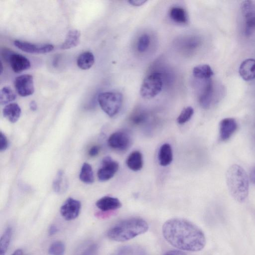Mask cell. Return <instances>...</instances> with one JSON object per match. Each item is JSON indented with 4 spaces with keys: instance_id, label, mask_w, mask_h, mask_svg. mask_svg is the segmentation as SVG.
<instances>
[{
    "instance_id": "27",
    "label": "cell",
    "mask_w": 255,
    "mask_h": 255,
    "mask_svg": "<svg viewBox=\"0 0 255 255\" xmlns=\"http://www.w3.org/2000/svg\"><path fill=\"white\" fill-rule=\"evenodd\" d=\"M11 236V228L7 227L4 231L0 240V255H5L10 244Z\"/></svg>"
},
{
    "instance_id": "28",
    "label": "cell",
    "mask_w": 255,
    "mask_h": 255,
    "mask_svg": "<svg viewBox=\"0 0 255 255\" xmlns=\"http://www.w3.org/2000/svg\"><path fill=\"white\" fill-rule=\"evenodd\" d=\"M16 98V95L8 87H3L0 92V103L1 105H5L9 102L14 101Z\"/></svg>"
},
{
    "instance_id": "1",
    "label": "cell",
    "mask_w": 255,
    "mask_h": 255,
    "mask_svg": "<svg viewBox=\"0 0 255 255\" xmlns=\"http://www.w3.org/2000/svg\"><path fill=\"white\" fill-rule=\"evenodd\" d=\"M162 230L167 242L181 250L198 252L206 245V238L203 231L186 219H170L164 223Z\"/></svg>"
},
{
    "instance_id": "16",
    "label": "cell",
    "mask_w": 255,
    "mask_h": 255,
    "mask_svg": "<svg viewBox=\"0 0 255 255\" xmlns=\"http://www.w3.org/2000/svg\"><path fill=\"white\" fill-rule=\"evenodd\" d=\"M96 205L102 211L109 212L121 208L122 203L117 198L104 196L96 202Z\"/></svg>"
},
{
    "instance_id": "41",
    "label": "cell",
    "mask_w": 255,
    "mask_h": 255,
    "mask_svg": "<svg viewBox=\"0 0 255 255\" xmlns=\"http://www.w3.org/2000/svg\"><path fill=\"white\" fill-rule=\"evenodd\" d=\"M11 255H23V253L21 249H17Z\"/></svg>"
},
{
    "instance_id": "3",
    "label": "cell",
    "mask_w": 255,
    "mask_h": 255,
    "mask_svg": "<svg viewBox=\"0 0 255 255\" xmlns=\"http://www.w3.org/2000/svg\"><path fill=\"white\" fill-rule=\"evenodd\" d=\"M226 180L232 197L239 203L244 202L249 191V179L244 169L236 164L231 165L227 170Z\"/></svg>"
},
{
    "instance_id": "19",
    "label": "cell",
    "mask_w": 255,
    "mask_h": 255,
    "mask_svg": "<svg viewBox=\"0 0 255 255\" xmlns=\"http://www.w3.org/2000/svg\"><path fill=\"white\" fill-rule=\"evenodd\" d=\"M126 164L128 167L132 171L140 170L143 166V158L141 153L138 150L131 152L127 159Z\"/></svg>"
},
{
    "instance_id": "7",
    "label": "cell",
    "mask_w": 255,
    "mask_h": 255,
    "mask_svg": "<svg viewBox=\"0 0 255 255\" xmlns=\"http://www.w3.org/2000/svg\"><path fill=\"white\" fill-rule=\"evenodd\" d=\"M131 141L129 133L125 130H119L111 134L108 139V143L114 149L125 151L130 146Z\"/></svg>"
},
{
    "instance_id": "14",
    "label": "cell",
    "mask_w": 255,
    "mask_h": 255,
    "mask_svg": "<svg viewBox=\"0 0 255 255\" xmlns=\"http://www.w3.org/2000/svg\"><path fill=\"white\" fill-rule=\"evenodd\" d=\"M213 86L211 79L205 80L199 98V102L203 108L207 109L211 106L213 101Z\"/></svg>"
},
{
    "instance_id": "9",
    "label": "cell",
    "mask_w": 255,
    "mask_h": 255,
    "mask_svg": "<svg viewBox=\"0 0 255 255\" xmlns=\"http://www.w3.org/2000/svg\"><path fill=\"white\" fill-rule=\"evenodd\" d=\"M119 168V163L116 161L110 156L105 157L97 172L99 180L101 181L109 180L115 175Z\"/></svg>"
},
{
    "instance_id": "5",
    "label": "cell",
    "mask_w": 255,
    "mask_h": 255,
    "mask_svg": "<svg viewBox=\"0 0 255 255\" xmlns=\"http://www.w3.org/2000/svg\"><path fill=\"white\" fill-rule=\"evenodd\" d=\"M162 86L161 74L158 72L152 73L144 79L140 87V94L144 99L153 98L161 92Z\"/></svg>"
},
{
    "instance_id": "4",
    "label": "cell",
    "mask_w": 255,
    "mask_h": 255,
    "mask_svg": "<svg viewBox=\"0 0 255 255\" xmlns=\"http://www.w3.org/2000/svg\"><path fill=\"white\" fill-rule=\"evenodd\" d=\"M98 101L102 110L112 117L120 111L123 102L122 94L118 92H106L100 93Z\"/></svg>"
},
{
    "instance_id": "15",
    "label": "cell",
    "mask_w": 255,
    "mask_h": 255,
    "mask_svg": "<svg viewBox=\"0 0 255 255\" xmlns=\"http://www.w3.org/2000/svg\"><path fill=\"white\" fill-rule=\"evenodd\" d=\"M239 74L245 81H251L255 79V59L249 58L245 60L239 67Z\"/></svg>"
},
{
    "instance_id": "6",
    "label": "cell",
    "mask_w": 255,
    "mask_h": 255,
    "mask_svg": "<svg viewBox=\"0 0 255 255\" xmlns=\"http://www.w3.org/2000/svg\"><path fill=\"white\" fill-rule=\"evenodd\" d=\"M241 10L245 22V34L249 36L255 30V2L243 1L241 5Z\"/></svg>"
},
{
    "instance_id": "38",
    "label": "cell",
    "mask_w": 255,
    "mask_h": 255,
    "mask_svg": "<svg viewBox=\"0 0 255 255\" xmlns=\"http://www.w3.org/2000/svg\"><path fill=\"white\" fill-rule=\"evenodd\" d=\"M163 255H186V254L179 251H170Z\"/></svg>"
},
{
    "instance_id": "39",
    "label": "cell",
    "mask_w": 255,
    "mask_h": 255,
    "mask_svg": "<svg viewBox=\"0 0 255 255\" xmlns=\"http://www.w3.org/2000/svg\"><path fill=\"white\" fill-rule=\"evenodd\" d=\"M250 178L252 182L255 184V168H254L251 172Z\"/></svg>"
},
{
    "instance_id": "36",
    "label": "cell",
    "mask_w": 255,
    "mask_h": 255,
    "mask_svg": "<svg viewBox=\"0 0 255 255\" xmlns=\"http://www.w3.org/2000/svg\"><path fill=\"white\" fill-rule=\"evenodd\" d=\"M128 3L134 6H140L146 2L145 0H131L128 1Z\"/></svg>"
},
{
    "instance_id": "35",
    "label": "cell",
    "mask_w": 255,
    "mask_h": 255,
    "mask_svg": "<svg viewBox=\"0 0 255 255\" xmlns=\"http://www.w3.org/2000/svg\"><path fill=\"white\" fill-rule=\"evenodd\" d=\"M99 151L100 147L97 145H94L90 148L89 154L92 157L95 156L98 154Z\"/></svg>"
},
{
    "instance_id": "8",
    "label": "cell",
    "mask_w": 255,
    "mask_h": 255,
    "mask_svg": "<svg viewBox=\"0 0 255 255\" xmlns=\"http://www.w3.org/2000/svg\"><path fill=\"white\" fill-rule=\"evenodd\" d=\"M14 86L16 92L21 97H27L34 92L33 78L30 74H23L15 78Z\"/></svg>"
},
{
    "instance_id": "21",
    "label": "cell",
    "mask_w": 255,
    "mask_h": 255,
    "mask_svg": "<svg viewBox=\"0 0 255 255\" xmlns=\"http://www.w3.org/2000/svg\"><path fill=\"white\" fill-rule=\"evenodd\" d=\"M95 62V57L92 53L86 51L81 53L78 57L77 64L82 70H88L91 68Z\"/></svg>"
},
{
    "instance_id": "10",
    "label": "cell",
    "mask_w": 255,
    "mask_h": 255,
    "mask_svg": "<svg viewBox=\"0 0 255 255\" xmlns=\"http://www.w3.org/2000/svg\"><path fill=\"white\" fill-rule=\"evenodd\" d=\"M81 208L80 201L72 198H69L61 207L60 213L65 220L71 221L78 217Z\"/></svg>"
},
{
    "instance_id": "13",
    "label": "cell",
    "mask_w": 255,
    "mask_h": 255,
    "mask_svg": "<svg viewBox=\"0 0 255 255\" xmlns=\"http://www.w3.org/2000/svg\"><path fill=\"white\" fill-rule=\"evenodd\" d=\"M8 59L11 69L16 73L28 69L31 66L29 60L20 54L11 53Z\"/></svg>"
},
{
    "instance_id": "40",
    "label": "cell",
    "mask_w": 255,
    "mask_h": 255,
    "mask_svg": "<svg viewBox=\"0 0 255 255\" xmlns=\"http://www.w3.org/2000/svg\"><path fill=\"white\" fill-rule=\"evenodd\" d=\"M29 107L32 111H36L37 108L36 103L34 101H31L29 103Z\"/></svg>"
},
{
    "instance_id": "17",
    "label": "cell",
    "mask_w": 255,
    "mask_h": 255,
    "mask_svg": "<svg viewBox=\"0 0 255 255\" xmlns=\"http://www.w3.org/2000/svg\"><path fill=\"white\" fill-rule=\"evenodd\" d=\"M158 158L161 166H166L171 163L173 159V152L170 144L165 143L160 147Z\"/></svg>"
},
{
    "instance_id": "37",
    "label": "cell",
    "mask_w": 255,
    "mask_h": 255,
    "mask_svg": "<svg viewBox=\"0 0 255 255\" xmlns=\"http://www.w3.org/2000/svg\"><path fill=\"white\" fill-rule=\"evenodd\" d=\"M58 231V227L56 225L53 224V225H51L49 228L48 234L50 236H53V235H55V234H56Z\"/></svg>"
},
{
    "instance_id": "12",
    "label": "cell",
    "mask_w": 255,
    "mask_h": 255,
    "mask_svg": "<svg viewBox=\"0 0 255 255\" xmlns=\"http://www.w3.org/2000/svg\"><path fill=\"white\" fill-rule=\"evenodd\" d=\"M238 124L236 120L232 118L223 119L219 124V137L222 141L228 140L236 131Z\"/></svg>"
},
{
    "instance_id": "29",
    "label": "cell",
    "mask_w": 255,
    "mask_h": 255,
    "mask_svg": "<svg viewBox=\"0 0 255 255\" xmlns=\"http://www.w3.org/2000/svg\"><path fill=\"white\" fill-rule=\"evenodd\" d=\"M129 119L133 124L139 125L146 122L148 119V115L144 110L138 109L130 115Z\"/></svg>"
},
{
    "instance_id": "20",
    "label": "cell",
    "mask_w": 255,
    "mask_h": 255,
    "mask_svg": "<svg viewBox=\"0 0 255 255\" xmlns=\"http://www.w3.org/2000/svg\"><path fill=\"white\" fill-rule=\"evenodd\" d=\"M80 32L76 29H72L68 31L64 41L61 45L62 49H69L77 46L80 39Z\"/></svg>"
},
{
    "instance_id": "26",
    "label": "cell",
    "mask_w": 255,
    "mask_h": 255,
    "mask_svg": "<svg viewBox=\"0 0 255 255\" xmlns=\"http://www.w3.org/2000/svg\"><path fill=\"white\" fill-rule=\"evenodd\" d=\"M68 185L62 170L58 171L53 182V189L57 193H61L66 190Z\"/></svg>"
},
{
    "instance_id": "31",
    "label": "cell",
    "mask_w": 255,
    "mask_h": 255,
    "mask_svg": "<svg viewBox=\"0 0 255 255\" xmlns=\"http://www.w3.org/2000/svg\"><path fill=\"white\" fill-rule=\"evenodd\" d=\"M194 114V109L190 106L184 108L177 119L179 124L182 125L190 120Z\"/></svg>"
},
{
    "instance_id": "30",
    "label": "cell",
    "mask_w": 255,
    "mask_h": 255,
    "mask_svg": "<svg viewBox=\"0 0 255 255\" xmlns=\"http://www.w3.org/2000/svg\"><path fill=\"white\" fill-rule=\"evenodd\" d=\"M65 252V244L60 241L53 242L48 249V253L50 255H64Z\"/></svg>"
},
{
    "instance_id": "18",
    "label": "cell",
    "mask_w": 255,
    "mask_h": 255,
    "mask_svg": "<svg viewBox=\"0 0 255 255\" xmlns=\"http://www.w3.org/2000/svg\"><path fill=\"white\" fill-rule=\"evenodd\" d=\"M21 110L16 103H10L5 106L3 109V115L10 123H16L19 119Z\"/></svg>"
},
{
    "instance_id": "32",
    "label": "cell",
    "mask_w": 255,
    "mask_h": 255,
    "mask_svg": "<svg viewBox=\"0 0 255 255\" xmlns=\"http://www.w3.org/2000/svg\"><path fill=\"white\" fill-rule=\"evenodd\" d=\"M150 43V37L146 34H144L142 35L138 39L137 42V50L140 52H143L145 51Z\"/></svg>"
},
{
    "instance_id": "22",
    "label": "cell",
    "mask_w": 255,
    "mask_h": 255,
    "mask_svg": "<svg viewBox=\"0 0 255 255\" xmlns=\"http://www.w3.org/2000/svg\"><path fill=\"white\" fill-rule=\"evenodd\" d=\"M192 73L195 78L204 80L211 79L214 74L211 67L207 64L199 65L194 67Z\"/></svg>"
},
{
    "instance_id": "34",
    "label": "cell",
    "mask_w": 255,
    "mask_h": 255,
    "mask_svg": "<svg viewBox=\"0 0 255 255\" xmlns=\"http://www.w3.org/2000/svg\"><path fill=\"white\" fill-rule=\"evenodd\" d=\"M8 147V140L5 135L1 131L0 132V150L4 151Z\"/></svg>"
},
{
    "instance_id": "2",
    "label": "cell",
    "mask_w": 255,
    "mask_h": 255,
    "mask_svg": "<svg viewBox=\"0 0 255 255\" xmlns=\"http://www.w3.org/2000/svg\"><path fill=\"white\" fill-rule=\"evenodd\" d=\"M148 229L146 221L138 217L121 221L107 232L108 238L116 242H125L145 233Z\"/></svg>"
},
{
    "instance_id": "11",
    "label": "cell",
    "mask_w": 255,
    "mask_h": 255,
    "mask_svg": "<svg viewBox=\"0 0 255 255\" xmlns=\"http://www.w3.org/2000/svg\"><path fill=\"white\" fill-rule=\"evenodd\" d=\"M14 44L20 50L28 53L45 54L54 49V46L50 44H36L26 41L15 40Z\"/></svg>"
},
{
    "instance_id": "33",
    "label": "cell",
    "mask_w": 255,
    "mask_h": 255,
    "mask_svg": "<svg viewBox=\"0 0 255 255\" xmlns=\"http://www.w3.org/2000/svg\"><path fill=\"white\" fill-rule=\"evenodd\" d=\"M99 247L96 243L90 244L81 253L80 255H99Z\"/></svg>"
},
{
    "instance_id": "25",
    "label": "cell",
    "mask_w": 255,
    "mask_h": 255,
    "mask_svg": "<svg viewBox=\"0 0 255 255\" xmlns=\"http://www.w3.org/2000/svg\"><path fill=\"white\" fill-rule=\"evenodd\" d=\"M170 18L178 23H185L187 21V17L185 9L181 7L174 6L169 11Z\"/></svg>"
},
{
    "instance_id": "23",
    "label": "cell",
    "mask_w": 255,
    "mask_h": 255,
    "mask_svg": "<svg viewBox=\"0 0 255 255\" xmlns=\"http://www.w3.org/2000/svg\"><path fill=\"white\" fill-rule=\"evenodd\" d=\"M112 255H148L140 247L135 246H126L115 251Z\"/></svg>"
},
{
    "instance_id": "24",
    "label": "cell",
    "mask_w": 255,
    "mask_h": 255,
    "mask_svg": "<svg viewBox=\"0 0 255 255\" xmlns=\"http://www.w3.org/2000/svg\"><path fill=\"white\" fill-rule=\"evenodd\" d=\"M79 178L83 182L90 184L94 181V176L91 165L88 163H84L81 168Z\"/></svg>"
}]
</instances>
